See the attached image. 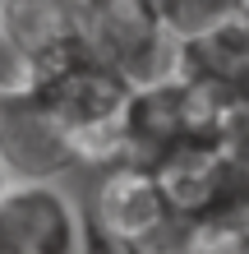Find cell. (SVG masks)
Listing matches in <instances>:
<instances>
[{"label":"cell","instance_id":"cell-7","mask_svg":"<svg viewBox=\"0 0 249 254\" xmlns=\"http://www.w3.org/2000/svg\"><path fill=\"white\" fill-rule=\"evenodd\" d=\"M171 74H180L189 88H199L217 111L249 102V28L226 19L199 37L175 42Z\"/></svg>","mask_w":249,"mask_h":254},{"label":"cell","instance_id":"cell-14","mask_svg":"<svg viewBox=\"0 0 249 254\" xmlns=\"http://www.w3.org/2000/svg\"><path fill=\"white\" fill-rule=\"evenodd\" d=\"M5 185H9V176H5V171H0V190H5Z\"/></svg>","mask_w":249,"mask_h":254},{"label":"cell","instance_id":"cell-5","mask_svg":"<svg viewBox=\"0 0 249 254\" xmlns=\"http://www.w3.org/2000/svg\"><path fill=\"white\" fill-rule=\"evenodd\" d=\"M79 153L60 121L33 88L14 79L0 88V171L9 181H55L74 171Z\"/></svg>","mask_w":249,"mask_h":254},{"label":"cell","instance_id":"cell-6","mask_svg":"<svg viewBox=\"0 0 249 254\" xmlns=\"http://www.w3.org/2000/svg\"><path fill=\"white\" fill-rule=\"evenodd\" d=\"M0 254H88V222L55 181L0 190Z\"/></svg>","mask_w":249,"mask_h":254},{"label":"cell","instance_id":"cell-4","mask_svg":"<svg viewBox=\"0 0 249 254\" xmlns=\"http://www.w3.org/2000/svg\"><path fill=\"white\" fill-rule=\"evenodd\" d=\"M83 37L125 74L129 83H152L175 65V37L166 33L152 0H83Z\"/></svg>","mask_w":249,"mask_h":254},{"label":"cell","instance_id":"cell-2","mask_svg":"<svg viewBox=\"0 0 249 254\" xmlns=\"http://www.w3.org/2000/svg\"><path fill=\"white\" fill-rule=\"evenodd\" d=\"M217 121H222V111L199 88H189L180 74L139 83L125 102L115 167L152 171L166 181V176L185 171L189 162L217 153Z\"/></svg>","mask_w":249,"mask_h":254},{"label":"cell","instance_id":"cell-12","mask_svg":"<svg viewBox=\"0 0 249 254\" xmlns=\"http://www.w3.org/2000/svg\"><path fill=\"white\" fill-rule=\"evenodd\" d=\"M194 254H249V222H245V227H212V231H199Z\"/></svg>","mask_w":249,"mask_h":254},{"label":"cell","instance_id":"cell-1","mask_svg":"<svg viewBox=\"0 0 249 254\" xmlns=\"http://www.w3.org/2000/svg\"><path fill=\"white\" fill-rule=\"evenodd\" d=\"M19 79L47 102V111L69 134L79 162L93 167H115L120 157V121L134 83L115 69L88 37L69 42L65 51L19 69Z\"/></svg>","mask_w":249,"mask_h":254},{"label":"cell","instance_id":"cell-10","mask_svg":"<svg viewBox=\"0 0 249 254\" xmlns=\"http://www.w3.org/2000/svg\"><path fill=\"white\" fill-rule=\"evenodd\" d=\"M152 5H157V14H162L166 33L175 42L199 37V33L231 19V0H152Z\"/></svg>","mask_w":249,"mask_h":254},{"label":"cell","instance_id":"cell-3","mask_svg":"<svg viewBox=\"0 0 249 254\" xmlns=\"http://www.w3.org/2000/svg\"><path fill=\"white\" fill-rule=\"evenodd\" d=\"M93 217L106 245H115L120 254H194L199 245V227L152 171L106 167Z\"/></svg>","mask_w":249,"mask_h":254},{"label":"cell","instance_id":"cell-8","mask_svg":"<svg viewBox=\"0 0 249 254\" xmlns=\"http://www.w3.org/2000/svg\"><path fill=\"white\" fill-rule=\"evenodd\" d=\"M166 190L175 194V203L185 208V217L199 231L245 227L249 222V167L231 162L222 148L189 162L185 171L166 176Z\"/></svg>","mask_w":249,"mask_h":254},{"label":"cell","instance_id":"cell-9","mask_svg":"<svg viewBox=\"0 0 249 254\" xmlns=\"http://www.w3.org/2000/svg\"><path fill=\"white\" fill-rule=\"evenodd\" d=\"M83 0H5L0 5V42L19 69L65 51L83 37Z\"/></svg>","mask_w":249,"mask_h":254},{"label":"cell","instance_id":"cell-13","mask_svg":"<svg viewBox=\"0 0 249 254\" xmlns=\"http://www.w3.org/2000/svg\"><path fill=\"white\" fill-rule=\"evenodd\" d=\"M231 19L249 28V0H231Z\"/></svg>","mask_w":249,"mask_h":254},{"label":"cell","instance_id":"cell-15","mask_svg":"<svg viewBox=\"0 0 249 254\" xmlns=\"http://www.w3.org/2000/svg\"><path fill=\"white\" fill-rule=\"evenodd\" d=\"M0 5H5V0H0Z\"/></svg>","mask_w":249,"mask_h":254},{"label":"cell","instance_id":"cell-11","mask_svg":"<svg viewBox=\"0 0 249 254\" xmlns=\"http://www.w3.org/2000/svg\"><path fill=\"white\" fill-rule=\"evenodd\" d=\"M217 148H222L231 162L249 167V102L222 111V121H217Z\"/></svg>","mask_w":249,"mask_h":254}]
</instances>
